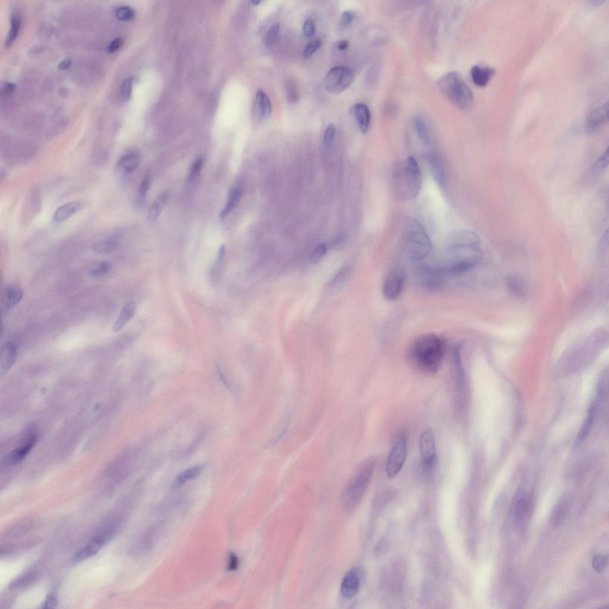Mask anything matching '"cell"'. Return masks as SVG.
Masks as SVG:
<instances>
[{
	"instance_id": "cell-30",
	"label": "cell",
	"mask_w": 609,
	"mask_h": 609,
	"mask_svg": "<svg viewBox=\"0 0 609 609\" xmlns=\"http://www.w3.org/2000/svg\"><path fill=\"white\" fill-rule=\"evenodd\" d=\"M241 196L242 191L239 189V188H235V189L231 191L229 195H228L227 203L225 204L223 211L221 212L220 215L221 219H223V218L227 216L228 214L230 213V211L233 209L236 205L239 203V201L241 200Z\"/></svg>"
},
{
	"instance_id": "cell-42",
	"label": "cell",
	"mask_w": 609,
	"mask_h": 609,
	"mask_svg": "<svg viewBox=\"0 0 609 609\" xmlns=\"http://www.w3.org/2000/svg\"><path fill=\"white\" fill-rule=\"evenodd\" d=\"M336 135V127L333 124H330L326 127L324 134H323V141L325 146H329L332 145L333 140L335 139Z\"/></svg>"
},
{
	"instance_id": "cell-12",
	"label": "cell",
	"mask_w": 609,
	"mask_h": 609,
	"mask_svg": "<svg viewBox=\"0 0 609 609\" xmlns=\"http://www.w3.org/2000/svg\"><path fill=\"white\" fill-rule=\"evenodd\" d=\"M427 162L433 179L440 188L444 189L446 184V173L442 157L438 153L430 152L427 154Z\"/></svg>"
},
{
	"instance_id": "cell-8",
	"label": "cell",
	"mask_w": 609,
	"mask_h": 609,
	"mask_svg": "<svg viewBox=\"0 0 609 609\" xmlns=\"http://www.w3.org/2000/svg\"><path fill=\"white\" fill-rule=\"evenodd\" d=\"M355 73L348 67L336 66L328 72L324 80L326 89L333 94L344 91L354 81Z\"/></svg>"
},
{
	"instance_id": "cell-50",
	"label": "cell",
	"mask_w": 609,
	"mask_h": 609,
	"mask_svg": "<svg viewBox=\"0 0 609 609\" xmlns=\"http://www.w3.org/2000/svg\"><path fill=\"white\" fill-rule=\"evenodd\" d=\"M124 43V39L121 37L114 39L111 42L109 46H108V51L109 53H113L119 50L122 46Z\"/></svg>"
},
{
	"instance_id": "cell-36",
	"label": "cell",
	"mask_w": 609,
	"mask_h": 609,
	"mask_svg": "<svg viewBox=\"0 0 609 609\" xmlns=\"http://www.w3.org/2000/svg\"><path fill=\"white\" fill-rule=\"evenodd\" d=\"M608 163V150H605L604 152L595 161L593 167V172L595 176H598L606 169Z\"/></svg>"
},
{
	"instance_id": "cell-39",
	"label": "cell",
	"mask_w": 609,
	"mask_h": 609,
	"mask_svg": "<svg viewBox=\"0 0 609 609\" xmlns=\"http://www.w3.org/2000/svg\"><path fill=\"white\" fill-rule=\"evenodd\" d=\"M280 26L279 23H275L268 30L265 36V43L267 46H270L276 41L279 32H280Z\"/></svg>"
},
{
	"instance_id": "cell-38",
	"label": "cell",
	"mask_w": 609,
	"mask_h": 609,
	"mask_svg": "<svg viewBox=\"0 0 609 609\" xmlns=\"http://www.w3.org/2000/svg\"><path fill=\"white\" fill-rule=\"evenodd\" d=\"M115 15L117 19L122 21H129L134 18L135 12L129 7L123 6L116 10Z\"/></svg>"
},
{
	"instance_id": "cell-32",
	"label": "cell",
	"mask_w": 609,
	"mask_h": 609,
	"mask_svg": "<svg viewBox=\"0 0 609 609\" xmlns=\"http://www.w3.org/2000/svg\"><path fill=\"white\" fill-rule=\"evenodd\" d=\"M118 242L114 238L98 242L92 246V250L97 254H106L110 253L117 248Z\"/></svg>"
},
{
	"instance_id": "cell-16",
	"label": "cell",
	"mask_w": 609,
	"mask_h": 609,
	"mask_svg": "<svg viewBox=\"0 0 609 609\" xmlns=\"http://www.w3.org/2000/svg\"><path fill=\"white\" fill-rule=\"evenodd\" d=\"M349 113L355 118L361 132L363 133L367 132L371 122L369 107L363 103L356 104L349 109Z\"/></svg>"
},
{
	"instance_id": "cell-43",
	"label": "cell",
	"mask_w": 609,
	"mask_h": 609,
	"mask_svg": "<svg viewBox=\"0 0 609 609\" xmlns=\"http://www.w3.org/2000/svg\"><path fill=\"white\" fill-rule=\"evenodd\" d=\"M203 158L202 157H198L195 160L193 166H192L190 175V179L191 181H193L196 179L197 177L199 176L202 167L203 166Z\"/></svg>"
},
{
	"instance_id": "cell-53",
	"label": "cell",
	"mask_w": 609,
	"mask_h": 609,
	"mask_svg": "<svg viewBox=\"0 0 609 609\" xmlns=\"http://www.w3.org/2000/svg\"><path fill=\"white\" fill-rule=\"evenodd\" d=\"M225 254V248L224 245H221L219 250H218L217 264L218 266H220L222 262H223Z\"/></svg>"
},
{
	"instance_id": "cell-7",
	"label": "cell",
	"mask_w": 609,
	"mask_h": 609,
	"mask_svg": "<svg viewBox=\"0 0 609 609\" xmlns=\"http://www.w3.org/2000/svg\"><path fill=\"white\" fill-rule=\"evenodd\" d=\"M408 449V437L405 432L397 436L386 463V472L390 479H393L402 469L405 462Z\"/></svg>"
},
{
	"instance_id": "cell-49",
	"label": "cell",
	"mask_w": 609,
	"mask_h": 609,
	"mask_svg": "<svg viewBox=\"0 0 609 609\" xmlns=\"http://www.w3.org/2000/svg\"><path fill=\"white\" fill-rule=\"evenodd\" d=\"M58 604V600L55 594L52 593L48 595L45 599L44 603L43 604L42 608H53L56 607Z\"/></svg>"
},
{
	"instance_id": "cell-44",
	"label": "cell",
	"mask_w": 609,
	"mask_h": 609,
	"mask_svg": "<svg viewBox=\"0 0 609 609\" xmlns=\"http://www.w3.org/2000/svg\"><path fill=\"white\" fill-rule=\"evenodd\" d=\"M150 186V177H146L141 183L137 194V203L142 204L146 200Z\"/></svg>"
},
{
	"instance_id": "cell-56",
	"label": "cell",
	"mask_w": 609,
	"mask_h": 609,
	"mask_svg": "<svg viewBox=\"0 0 609 609\" xmlns=\"http://www.w3.org/2000/svg\"><path fill=\"white\" fill-rule=\"evenodd\" d=\"M348 42L346 40H343L339 43L338 47L340 50H345L348 49Z\"/></svg>"
},
{
	"instance_id": "cell-33",
	"label": "cell",
	"mask_w": 609,
	"mask_h": 609,
	"mask_svg": "<svg viewBox=\"0 0 609 609\" xmlns=\"http://www.w3.org/2000/svg\"><path fill=\"white\" fill-rule=\"evenodd\" d=\"M21 26V18L19 14L15 13L12 16L11 30L9 32L8 38L6 41L7 47L11 46L14 42L19 35Z\"/></svg>"
},
{
	"instance_id": "cell-29",
	"label": "cell",
	"mask_w": 609,
	"mask_h": 609,
	"mask_svg": "<svg viewBox=\"0 0 609 609\" xmlns=\"http://www.w3.org/2000/svg\"><path fill=\"white\" fill-rule=\"evenodd\" d=\"M568 502L566 499L559 501L551 516V523L555 527L559 526L564 522L567 516Z\"/></svg>"
},
{
	"instance_id": "cell-55",
	"label": "cell",
	"mask_w": 609,
	"mask_h": 609,
	"mask_svg": "<svg viewBox=\"0 0 609 609\" xmlns=\"http://www.w3.org/2000/svg\"><path fill=\"white\" fill-rule=\"evenodd\" d=\"M217 371L218 376H219L220 379L221 380V382L223 383V384L224 385V386L225 387H226V388H229V385H228V383L227 382L226 379L225 378L223 373L222 372L221 370L220 369V368L219 367L217 368Z\"/></svg>"
},
{
	"instance_id": "cell-46",
	"label": "cell",
	"mask_w": 609,
	"mask_h": 609,
	"mask_svg": "<svg viewBox=\"0 0 609 609\" xmlns=\"http://www.w3.org/2000/svg\"><path fill=\"white\" fill-rule=\"evenodd\" d=\"M132 78L129 77V78H127L124 80L122 87H121V91H122V94L124 100H128L130 99L132 92Z\"/></svg>"
},
{
	"instance_id": "cell-14",
	"label": "cell",
	"mask_w": 609,
	"mask_h": 609,
	"mask_svg": "<svg viewBox=\"0 0 609 609\" xmlns=\"http://www.w3.org/2000/svg\"><path fill=\"white\" fill-rule=\"evenodd\" d=\"M23 291L18 285L7 286L2 297V313L4 315L18 305L23 298Z\"/></svg>"
},
{
	"instance_id": "cell-17",
	"label": "cell",
	"mask_w": 609,
	"mask_h": 609,
	"mask_svg": "<svg viewBox=\"0 0 609 609\" xmlns=\"http://www.w3.org/2000/svg\"><path fill=\"white\" fill-rule=\"evenodd\" d=\"M18 356V348L12 342L6 343L1 349L0 374L4 375L11 368Z\"/></svg>"
},
{
	"instance_id": "cell-24",
	"label": "cell",
	"mask_w": 609,
	"mask_h": 609,
	"mask_svg": "<svg viewBox=\"0 0 609 609\" xmlns=\"http://www.w3.org/2000/svg\"><path fill=\"white\" fill-rule=\"evenodd\" d=\"M136 311V305L133 302H127L124 305L120 312L119 317H117L115 322L114 323L113 326V331L114 332H119L125 326L131 319H132Z\"/></svg>"
},
{
	"instance_id": "cell-48",
	"label": "cell",
	"mask_w": 609,
	"mask_h": 609,
	"mask_svg": "<svg viewBox=\"0 0 609 609\" xmlns=\"http://www.w3.org/2000/svg\"><path fill=\"white\" fill-rule=\"evenodd\" d=\"M240 564V560L237 555L234 553H230L228 554L227 559V568L228 571H235L237 570Z\"/></svg>"
},
{
	"instance_id": "cell-18",
	"label": "cell",
	"mask_w": 609,
	"mask_h": 609,
	"mask_svg": "<svg viewBox=\"0 0 609 609\" xmlns=\"http://www.w3.org/2000/svg\"><path fill=\"white\" fill-rule=\"evenodd\" d=\"M360 587V578L355 570L349 571L345 575L341 584V593L346 598H352L358 593Z\"/></svg>"
},
{
	"instance_id": "cell-1",
	"label": "cell",
	"mask_w": 609,
	"mask_h": 609,
	"mask_svg": "<svg viewBox=\"0 0 609 609\" xmlns=\"http://www.w3.org/2000/svg\"><path fill=\"white\" fill-rule=\"evenodd\" d=\"M445 264L441 267L445 274L459 275L471 270L482 256L481 241L476 232L459 230L447 238Z\"/></svg>"
},
{
	"instance_id": "cell-37",
	"label": "cell",
	"mask_w": 609,
	"mask_h": 609,
	"mask_svg": "<svg viewBox=\"0 0 609 609\" xmlns=\"http://www.w3.org/2000/svg\"><path fill=\"white\" fill-rule=\"evenodd\" d=\"M286 93L288 102L291 103H297L299 100V93L298 87L292 80H289L286 83Z\"/></svg>"
},
{
	"instance_id": "cell-3",
	"label": "cell",
	"mask_w": 609,
	"mask_h": 609,
	"mask_svg": "<svg viewBox=\"0 0 609 609\" xmlns=\"http://www.w3.org/2000/svg\"><path fill=\"white\" fill-rule=\"evenodd\" d=\"M396 193L403 200H411L418 196L421 190L422 173L418 162L410 156L398 165L393 174Z\"/></svg>"
},
{
	"instance_id": "cell-13",
	"label": "cell",
	"mask_w": 609,
	"mask_h": 609,
	"mask_svg": "<svg viewBox=\"0 0 609 609\" xmlns=\"http://www.w3.org/2000/svg\"><path fill=\"white\" fill-rule=\"evenodd\" d=\"M112 533H113L111 532V531H106V533H103L93 537L86 545V546L84 547L82 549L79 551L73 556L72 560V563H79V561L87 559V558L93 556V555H95L102 548L104 544H105L106 541L108 540V538L112 536L111 535Z\"/></svg>"
},
{
	"instance_id": "cell-10",
	"label": "cell",
	"mask_w": 609,
	"mask_h": 609,
	"mask_svg": "<svg viewBox=\"0 0 609 609\" xmlns=\"http://www.w3.org/2000/svg\"><path fill=\"white\" fill-rule=\"evenodd\" d=\"M406 282L405 271L401 267H396L389 272L383 285V295L388 301L398 299L404 289Z\"/></svg>"
},
{
	"instance_id": "cell-51",
	"label": "cell",
	"mask_w": 609,
	"mask_h": 609,
	"mask_svg": "<svg viewBox=\"0 0 609 609\" xmlns=\"http://www.w3.org/2000/svg\"><path fill=\"white\" fill-rule=\"evenodd\" d=\"M354 13L346 11L342 13L341 16V22L343 25H348L351 23L353 20L355 18Z\"/></svg>"
},
{
	"instance_id": "cell-47",
	"label": "cell",
	"mask_w": 609,
	"mask_h": 609,
	"mask_svg": "<svg viewBox=\"0 0 609 609\" xmlns=\"http://www.w3.org/2000/svg\"><path fill=\"white\" fill-rule=\"evenodd\" d=\"M304 32L306 36L308 38H311L314 35L315 32V23L311 18H308L306 20L304 24Z\"/></svg>"
},
{
	"instance_id": "cell-25",
	"label": "cell",
	"mask_w": 609,
	"mask_h": 609,
	"mask_svg": "<svg viewBox=\"0 0 609 609\" xmlns=\"http://www.w3.org/2000/svg\"><path fill=\"white\" fill-rule=\"evenodd\" d=\"M204 469V465H200L184 470L175 479L173 484V489H178L184 485L188 481L196 479L203 472Z\"/></svg>"
},
{
	"instance_id": "cell-52",
	"label": "cell",
	"mask_w": 609,
	"mask_h": 609,
	"mask_svg": "<svg viewBox=\"0 0 609 609\" xmlns=\"http://www.w3.org/2000/svg\"><path fill=\"white\" fill-rule=\"evenodd\" d=\"M16 86L12 83H6L2 88L1 94L3 97L11 96L15 91Z\"/></svg>"
},
{
	"instance_id": "cell-45",
	"label": "cell",
	"mask_w": 609,
	"mask_h": 609,
	"mask_svg": "<svg viewBox=\"0 0 609 609\" xmlns=\"http://www.w3.org/2000/svg\"><path fill=\"white\" fill-rule=\"evenodd\" d=\"M327 250L328 246L327 244L322 243L318 245V246L316 247L312 252L311 256L312 261H317L320 260V259L322 258V257L324 256L326 253H327Z\"/></svg>"
},
{
	"instance_id": "cell-9",
	"label": "cell",
	"mask_w": 609,
	"mask_h": 609,
	"mask_svg": "<svg viewBox=\"0 0 609 609\" xmlns=\"http://www.w3.org/2000/svg\"><path fill=\"white\" fill-rule=\"evenodd\" d=\"M533 494L526 491H520L514 498L510 513L518 528L526 526L533 509Z\"/></svg>"
},
{
	"instance_id": "cell-28",
	"label": "cell",
	"mask_w": 609,
	"mask_h": 609,
	"mask_svg": "<svg viewBox=\"0 0 609 609\" xmlns=\"http://www.w3.org/2000/svg\"><path fill=\"white\" fill-rule=\"evenodd\" d=\"M256 100L261 117L264 119L270 116L272 105L270 99L262 89H258L256 94Z\"/></svg>"
},
{
	"instance_id": "cell-34",
	"label": "cell",
	"mask_w": 609,
	"mask_h": 609,
	"mask_svg": "<svg viewBox=\"0 0 609 609\" xmlns=\"http://www.w3.org/2000/svg\"><path fill=\"white\" fill-rule=\"evenodd\" d=\"M168 199L167 193H163L154 201L150 208L149 217L152 221H156L162 211Z\"/></svg>"
},
{
	"instance_id": "cell-54",
	"label": "cell",
	"mask_w": 609,
	"mask_h": 609,
	"mask_svg": "<svg viewBox=\"0 0 609 609\" xmlns=\"http://www.w3.org/2000/svg\"><path fill=\"white\" fill-rule=\"evenodd\" d=\"M71 66V60L69 59H66L59 64L58 68L60 70H65L69 69Z\"/></svg>"
},
{
	"instance_id": "cell-20",
	"label": "cell",
	"mask_w": 609,
	"mask_h": 609,
	"mask_svg": "<svg viewBox=\"0 0 609 609\" xmlns=\"http://www.w3.org/2000/svg\"><path fill=\"white\" fill-rule=\"evenodd\" d=\"M495 70L489 67L474 66L471 69V79L475 85L484 87L487 85L495 74Z\"/></svg>"
},
{
	"instance_id": "cell-2",
	"label": "cell",
	"mask_w": 609,
	"mask_h": 609,
	"mask_svg": "<svg viewBox=\"0 0 609 609\" xmlns=\"http://www.w3.org/2000/svg\"><path fill=\"white\" fill-rule=\"evenodd\" d=\"M446 352V341L441 336L427 334L416 340L410 350V358L417 367L436 373L442 365Z\"/></svg>"
},
{
	"instance_id": "cell-6",
	"label": "cell",
	"mask_w": 609,
	"mask_h": 609,
	"mask_svg": "<svg viewBox=\"0 0 609 609\" xmlns=\"http://www.w3.org/2000/svg\"><path fill=\"white\" fill-rule=\"evenodd\" d=\"M404 239L407 252L413 261L423 260L432 252V241L425 227L416 220L406 222Z\"/></svg>"
},
{
	"instance_id": "cell-57",
	"label": "cell",
	"mask_w": 609,
	"mask_h": 609,
	"mask_svg": "<svg viewBox=\"0 0 609 609\" xmlns=\"http://www.w3.org/2000/svg\"><path fill=\"white\" fill-rule=\"evenodd\" d=\"M260 3L261 1H258V0H253L251 2V5L254 6H258Z\"/></svg>"
},
{
	"instance_id": "cell-21",
	"label": "cell",
	"mask_w": 609,
	"mask_h": 609,
	"mask_svg": "<svg viewBox=\"0 0 609 609\" xmlns=\"http://www.w3.org/2000/svg\"><path fill=\"white\" fill-rule=\"evenodd\" d=\"M140 164V157L136 153H131L124 155L120 158L116 164L118 173L127 174L135 170Z\"/></svg>"
},
{
	"instance_id": "cell-27",
	"label": "cell",
	"mask_w": 609,
	"mask_h": 609,
	"mask_svg": "<svg viewBox=\"0 0 609 609\" xmlns=\"http://www.w3.org/2000/svg\"><path fill=\"white\" fill-rule=\"evenodd\" d=\"M413 126L419 138L425 145L430 143V129L426 121L422 117L416 116L413 119Z\"/></svg>"
},
{
	"instance_id": "cell-35",
	"label": "cell",
	"mask_w": 609,
	"mask_h": 609,
	"mask_svg": "<svg viewBox=\"0 0 609 609\" xmlns=\"http://www.w3.org/2000/svg\"><path fill=\"white\" fill-rule=\"evenodd\" d=\"M112 264L110 262L103 261L97 264L89 271L90 276L100 278L104 276L112 270Z\"/></svg>"
},
{
	"instance_id": "cell-31",
	"label": "cell",
	"mask_w": 609,
	"mask_h": 609,
	"mask_svg": "<svg viewBox=\"0 0 609 609\" xmlns=\"http://www.w3.org/2000/svg\"><path fill=\"white\" fill-rule=\"evenodd\" d=\"M38 575L36 573H29L22 575L21 577L13 581L10 585L11 590L22 589L32 585L38 579Z\"/></svg>"
},
{
	"instance_id": "cell-11",
	"label": "cell",
	"mask_w": 609,
	"mask_h": 609,
	"mask_svg": "<svg viewBox=\"0 0 609 609\" xmlns=\"http://www.w3.org/2000/svg\"><path fill=\"white\" fill-rule=\"evenodd\" d=\"M419 447L424 469H432L435 465L437 457L436 441L432 430L427 429L420 435Z\"/></svg>"
},
{
	"instance_id": "cell-4",
	"label": "cell",
	"mask_w": 609,
	"mask_h": 609,
	"mask_svg": "<svg viewBox=\"0 0 609 609\" xmlns=\"http://www.w3.org/2000/svg\"><path fill=\"white\" fill-rule=\"evenodd\" d=\"M376 463L375 457H369L359 465L343 494V504L346 509H354L361 501L371 481Z\"/></svg>"
},
{
	"instance_id": "cell-40",
	"label": "cell",
	"mask_w": 609,
	"mask_h": 609,
	"mask_svg": "<svg viewBox=\"0 0 609 609\" xmlns=\"http://www.w3.org/2000/svg\"><path fill=\"white\" fill-rule=\"evenodd\" d=\"M607 565V558L603 554H597L593 558L592 561V566L593 570L597 573H601L603 572Z\"/></svg>"
},
{
	"instance_id": "cell-5",
	"label": "cell",
	"mask_w": 609,
	"mask_h": 609,
	"mask_svg": "<svg viewBox=\"0 0 609 609\" xmlns=\"http://www.w3.org/2000/svg\"><path fill=\"white\" fill-rule=\"evenodd\" d=\"M440 92L454 105L462 110L473 107L474 101L472 90L459 73L446 74L437 84Z\"/></svg>"
},
{
	"instance_id": "cell-41",
	"label": "cell",
	"mask_w": 609,
	"mask_h": 609,
	"mask_svg": "<svg viewBox=\"0 0 609 609\" xmlns=\"http://www.w3.org/2000/svg\"><path fill=\"white\" fill-rule=\"evenodd\" d=\"M321 45L322 41L320 39H314L309 42L307 46H305L304 52H303V56H304V58H310L320 48Z\"/></svg>"
},
{
	"instance_id": "cell-22",
	"label": "cell",
	"mask_w": 609,
	"mask_h": 609,
	"mask_svg": "<svg viewBox=\"0 0 609 609\" xmlns=\"http://www.w3.org/2000/svg\"><path fill=\"white\" fill-rule=\"evenodd\" d=\"M160 534V527H151L145 533L137 543V550L140 553L149 552L153 548Z\"/></svg>"
},
{
	"instance_id": "cell-19",
	"label": "cell",
	"mask_w": 609,
	"mask_h": 609,
	"mask_svg": "<svg viewBox=\"0 0 609 609\" xmlns=\"http://www.w3.org/2000/svg\"><path fill=\"white\" fill-rule=\"evenodd\" d=\"M608 103L595 108L588 114L587 119V127L590 131L598 128L608 119Z\"/></svg>"
},
{
	"instance_id": "cell-26",
	"label": "cell",
	"mask_w": 609,
	"mask_h": 609,
	"mask_svg": "<svg viewBox=\"0 0 609 609\" xmlns=\"http://www.w3.org/2000/svg\"><path fill=\"white\" fill-rule=\"evenodd\" d=\"M596 413V405L595 404L591 407L589 410L587 420H585L583 427L579 433L576 441H575V446L578 447L581 445L582 442L587 438L589 433L591 429L592 426L594 422V418Z\"/></svg>"
},
{
	"instance_id": "cell-15",
	"label": "cell",
	"mask_w": 609,
	"mask_h": 609,
	"mask_svg": "<svg viewBox=\"0 0 609 609\" xmlns=\"http://www.w3.org/2000/svg\"><path fill=\"white\" fill-rule=\"evenodd\" d=\"M37 439H38V437H37L36 434L32 433L31 435H30L24 443H23L18 448L13 450L11 453H9L6 456V462L8 465H17V464L21 462L28 455L32 447L34 446Z\"/></svg>"
},
{
	"instance_id": "cell-23",
	"label": "cell",
	"mask_w": 609,
	"mask_h": 609,
	"mask_svg": "<svg viewBox=\"0 0 609 609\" xmlns=\"http://www.w3.org/2000/svg\"><path fill=\"white\" fill-rule=\"evenodd\" d=\"M83 207V204L79 202H72L64 204L55 211L53 215V220L56 222L65 221L82 210Z\"/></svg>"
}]
</instances>
